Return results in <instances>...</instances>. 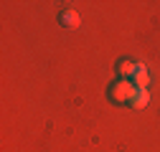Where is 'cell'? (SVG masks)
Wrapping results in <instances>:
<instances>
[{
  "label": "cell",
  "instance_id": "6da1fadb",
  "mask_svg": "<svg viewBox=\"0 0 160 152\" xmlns=\"http://www.w3.org/2000/svg\"><path fill=\"white\" fill-rule=\"evenodd\" d=\"M132 94H135V84H132V79H117V81L109 86V99L117 102V104L130 102Z\"/></svg>",
  "mask_w": 160,
  "mask_h": 152
},
{
  "label": "cell",
  "instance_id": "277c9868",
  "mask_svg": "<svg viewBox=\"0 0 160 152\" xmlns=\"http://www.w3.org/2000/svg\"><path fill=\"white\" fill-rule=\"evenodd\" d=\"M58 21H61V26H64V28H79L82 18H79V13H76V10H64Z\"/></svg>",
  "mask_w": 160,
  "mask_h": 152
},
{
  "label": "cell",
  "instance_id": "5b68a950",
  "mask_svg": "<svg viewBox=\"0 0 160 152\" xmlns=\"http://www.w3.org/2000/svg\"><path fill=\"white\" fill-rule=\"evenodd\" d=\"M135 71H137V64H135V61H130V59H122V61L117 64V74H119V79L135 76Z\"/></svg>",
  "mask_w": 160,
  "mask_h": 152
},
{
  "label": "cell",
  "instance_id": "7a4b0ae2",
  "mask_svg": "<svg viewBox=\"0 0 160 152\" xmlns=\"http://www.w3.org/2000/svg\"><path fill=\"white\" fill-rule=\"evenodd\" d=\"M132 84H135V89H148V84H150V71H148L145 64H137V71H135V76H132Z\"/></svg>",
  "mask_w": 160,
  "mask_h": 152
},
{
  "label": "cell",
  "instance_id": "3957f363",
  "mask_svg": "<svg viewBox=\"0 0 160 152\" xmlns=\"http://www.w3.org/2000/svg\"><path fill=\"white\" fill-rule=\"evenodd\" d=\"M148 104H150V91H148V89H135L132 99H130V107H135V109H145Z\"/></svg>",
  "mask_w": 160,
  "mask_h": 152
}]
</instances>
